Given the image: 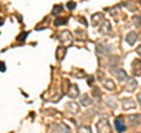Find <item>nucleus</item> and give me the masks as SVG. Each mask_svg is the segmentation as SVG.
<instances>
[{"mask_svg":"<svg viewBox=\"0 0 141 133\" xmlns=\"http://www.w3.org/2000/svg\"><path fill=\"white\" fill-rule=\"evenodd\" d=\"M27 32H25V33H22V34H20L19 37H18V40H20V41H22V40H25L26 39V37H27Z\"/></svg>","mask_w":141,"mask_h":133,"instance_id":"6","label":"nucleus"},{"mask_svg":"<svg viewBox=\"0 0 141 133\" xmlns=\"http://www.w3.org/2000/svg\"><path fill=\"white\" fill-rule=\"evenodd\" d=\"M62 11V5H56V6H54V10L52 11V14L53 16H56L58 13H60Z\"/></svg>","mask_w":141,"mask_h":133,"instance_id":"3","label":"nucleus"},{"mask_svg":"<svg viewBox=\"0 0 141 133\" xmlns=\"http://www.w3.org/2000/svg\"><path fill=\"white\" fill-rule=\"evenodd\" d=\"M115 127H116V129L119 132H125V129H126V126L123 125V122L121 121V119H116L115 120Z\"/></svg>","mask_w":141,"mask_h":133,"instance_id":"1","label":"nucleus"},{"mask_svg":"<svg viewBox=\"0 0 141 133\" xmlns=\"http://www.w3.org/2000/svg\"><path fill=\"white\" fill-rule=\"evenodd\" d=\"M75 6H77V4H75L74 1H69V3H67V7H68L69 10H74Z\"/></svg>","mask_w":141,"mask_h":133,"instance_id":"5","label":"nucleus"},{"mask_svg":"<svg viewBox=\"0 0 141 133\" xmlns=\"http://www.w3.org/2000/svg\"><path fill=\"white\" fill-rule=\"evenodd\" d=\"M139 99H140V100H141V95H140V97H139Z\"/></svg>","mask_w":141,"mask_h":133,"instance_id":"9","label":"nucleus"},{"mask_svg":"<svg viewBox=\"0 0 141 133\" xmlns=\"http://www.w3.org/2000/svg\"><path fill=\"white\" fill-rule=\"evenodd\" d=\"M0 71H1V72H5V71H6V65H5V63H3V61H0Z\"/></svg>","mask_w":141,"mask_h":133,"instance_id":"7","label":"nucleus"},{"mask_svg":"<svg viewBox=\"0 0 141 133\" xmlns=\"http://www.w3.org/2000/svg\"><path fill=\"white\" fill-rule=\"evenodd\" d=\"M135 39H136V34H135L134 32H130V33L127 35V38H126V40H127V43H128L129 45H133L134 41H135Z\"/></svg>","mask_w":141,"mask_h":133,"instance_id":"2","label":"nucleus"},{"mask_svg":"<svg viewBox=\"0 0 141 133\" xmlns=\"http://www.w3.org/2000/svg\"><path fill=\"white\" fill-rule=\"evenodd\" d=\"M1 25H4V19L0 18V26H1Z\"/></svg>","mask_w":141,"mask_h":133,"instance_id":"8","label":"nucleus"},{"mask_svg":"<svg viewBox=\"0 0 141 133\" xmlns=\"http://www.w3.org/2000/svg\"><path fill=\"white\" fill-rule=\"evenodd\" d=\"M66 23H67V20L63 18L62 20H61V19H58V20H55V23H54V24H55L56 26H59V25H65Z\"/></svg>","mask_w":141,"mask_h":133,"instance_id":"4","label":"nucleus"}]
</instances>
